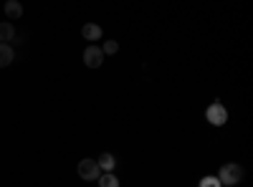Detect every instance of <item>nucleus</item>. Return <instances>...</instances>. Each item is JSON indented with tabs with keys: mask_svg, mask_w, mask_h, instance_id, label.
Masks as SVG:
<instances>
[{
	"mask_svg": "<svg viewBox=\"0 0 253 187\" xmlns=\"http://www.w3.org/2000/svg\"><path fill=\"white\" fill-rule=\"evenodd\" d=\"M81 36L86 38V40H99L101 38V28L96 23H86V26L81 28Z\"/></svg>",
	"mask_w": 253,
	"mask_h": 187,
	"instance_id": "obj_9",
	"label": "nucleus"
},
{
	"mask_svg": "<svg viewBox=\"0 0 253 187\" xmlns=\"http://www.w3.org/2000/svg\"><path fill=\"white\" fill-rule=\"evenodd\" d=\"M76 172H79V177H81V180H89V182H94V180H99V177H101V170H99L96 159H81Z\"/></svg>",
	"mask_w": 253,
	"mask_h": 187,
	"instance_id": "obj_3",
	"label": "nucleus"
},
{
	"mask_svg": "<svg viewBox=\"0 0 253 187\" xmlns=\"http://www.w3.org/2000/svg\"><path fill=\"white\" fill-rule=\"evenodd\" d=\"M117 51H119V43H117V40H107V43L101 46V53H104V56H107V53H117Z\"/></svg>",
	"mask_w": 253,
	"mask_h": 187,
	"instance_id": "obj_12",
	"label": "nucleus"
},
{
	"mask_svg": "<svg viewBox=\"0 0 253 187\" xmlns=\"http://www.w3.org/2000/svg\"><path fill=\"white\" fill-rule=\"evenodd\" d=\"M96 164H99V170H101V172H114V167H117V159H114V154L104 152V154L96 159Z\"/></svg>",
	"mask_w": 253,
	"mask_h": 187,
	"instance_id": "obj_5",
	"label": "nucleus"
},
{
	"mask_svg": "<svg viewBox=\"0 0 253 187\" xmlns=\"http://www.w3.org/2000/svg\"><path fill=\"white\" fill-rule=\"evenodd\" d=\"M96 182H99V187H119V180H117L114 172H104Z\"/></svg>",
	"mask_w": 253,
	"mask_h": 187,
	"instance_id": "obj_10",
	"label": "nucleus"
},
{
	"mask_svg": "<svg viewBox=\"0 0 253 187\" xmlns=\"http://www.w3.org/2000/svg\"><path fill=\"white\" fill-rule=\"evenodd\" d=\"M13 38H15L13 23L10 20H3V23H0V43H8V40H13Z\"/></svg>",
	"mask_w": 253,
	"mask_h": 187,
	"instance_id": "obj_7",
	"label": "nucleus"
},
{
	"mask_svg": "<svg viewBox=\"0 0 253 187\" xmlns=\"http://www.w3.org/2000/svg\"><path fill=\"white\" fill-rule=\"evenodd\" d=\"M84 64H86L89 69H99L104 64V53L99 46H89L86 51H84Z\"/></svg>",
	"mask_w": 253,
	"mask_h": 187,
	"instance_id": "obj_4",
	"label": "nucleus"
},
{
	"mask_svg": "<svg viewBox=\"0 0 253 187\" xmlns=\"http://www.w3.org/2000/svg\"><path fill=\"white\" fill-rule=\"evenodd\" d=\"M5 15L10 20H18L20 15H23V5H20L18 0H8V3H5Z\"/></svg>",
	"mask_w": 253,
	"mask_h": 187,
	"instance_id": "obj_8",
	"label": "nucleus"
},
{
	"mask_svg": "<svg viewBox=\"0 0 253 187\" xmlns=\"http://www.w3.org/2000/svg\"><path fill=\"white\" fill-rule=\"evenodd\" d=\"M218 180L225 187H233V185H238L243 180V170L238 167V164H223L220 172H218Z\"/></svg>",
	"mask_w": 253,
	"mask_h": 187,
	"instance_id": "obj_1",
	"label": "nucleus"
},
{
	"mask_svg": "<svg viewBox=\"0 0 253 187\" xmlns=\"http://www.w3.org/2000/svg\"><path fill=\"white\" fill-rule=\"evenodd\" d=\"M13 61H15V53H13L10 43H0V69H5V66H10Z\"/></svg>",
	"mask_w": 253,
	"mask_h": 187,
	"instance_id": "obj_6",
	"label": "nucleus"
},
{
	"mask_svg": "<svg viewBox=\"0 0 253 187\" xmlns=\"http://www.w3.org/2000/svg\"><path fill=\"white\" fill-rule=\"evenodd\" d=\"M200 187H220V180L213 177V175H208V177L200 180Z\"/></svg>",
	"mask_w": 253,
	"mask_h": 187,
	"instance_id": "obj_11",
	"label": "nucleus"
},
{
	"mask_svg": "<svg viewBox=\"0 0 253 187\" xmlns=\"http://www.w3.org/2000/svg\"><path fill=\"white\" fill-rule=\"evenodd\" d=\"M205 119H208L210 124H213V127H223V124L228 121V109L223 107L220 101H215V104H210V107H208Z\"/></svg>",
	"mask_w": 253,
	"mask_h": 187,
	"instance_id": "obj_2",
	"label": "nucleus"
}]
</instances>
